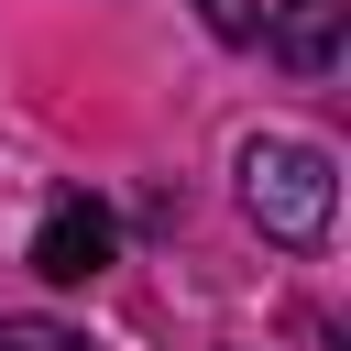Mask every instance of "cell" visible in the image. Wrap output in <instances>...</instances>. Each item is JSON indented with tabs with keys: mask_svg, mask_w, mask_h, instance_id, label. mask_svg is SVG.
<instances>
[{
	"mask_svg": "<svg viewBox=\"0 0 351 351\" xmlns=\"http://www.w3.org/2000/svg\"><path fill=\"white\" fill-rule=\"evenodd\" d=\"M340 22H351V0H285L274 11V66H296V77H329L340 66Z\"/></svg>",
	"mask_w": 351,
	"mask_h": 351,
	"instance_id": "3",
	"label": "cell"
},
{
	"mask_svg": "<svg viewBox=\"0 0 351 351\" xmlns=\"http://www.w3.org/2000/svg\"><path fill=\"white\" fill-rule=\"evenodd\" d=\"M197 11H208V33H219V44H252V33H263V11H252V0H197Z\"/></svg>",
	"mask_w": 351,
	"mask_h": 351,
	"instance_id": "5",
	"label": "cell"
},
{
	"mask_svg": "<svg viewBox=\"0 0 351 351\" xmlns=\"http://www.w3.org/2000/svg\"><path fill=\"white\" fill-rule=\"evenodd\" d=\"M0 351H88L66 318H0Z\"/></svg>",
	"mask_w": 351,
	"mask_h": 351,
	"instance_id": "4",
	"label": "cell"
},
{
	"mask_svg": "<svg viewBox=\"0 0 351 351\" xmlns=\"http://www.w3.org/2000/svg\"><path fill=\"white\" fill-rule=\"evenodd\" d=\"M241 208L263 219V241H318L329 230V208H340V176H329V154L318 143H296V132H263L252 154H241Z\"/></svg>",
	"mask_w": 351,
	"mask_h": 351,
	"instance_id": "1",
	"label": "cell"
},
{
	"mask_svg": "<svg viewBox=\"0 0 351 351\" xmlns=\"http://www.w3.org/2000/svg\"><path fill=\"white\" fill-rule=\"evenodd\" d=\"M110 252H121V230H110L99 197H55L44 230H33V274H44V285H88V274H110Z\"/></svg>",
	"mask_w": 351,
	"mask_h": 351,
	"instance_id": "2",
	"label": "cell"
}]
</instances>
